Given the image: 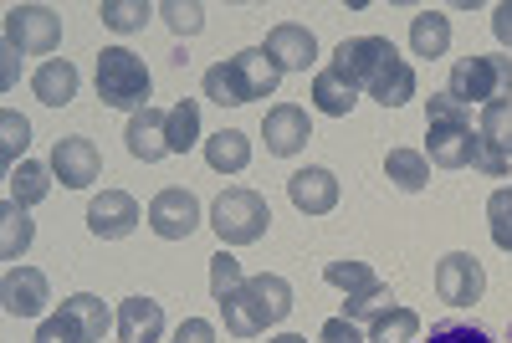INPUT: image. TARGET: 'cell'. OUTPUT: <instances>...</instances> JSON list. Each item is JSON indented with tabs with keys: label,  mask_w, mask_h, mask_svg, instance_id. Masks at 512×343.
<instances>
[{
	"label": "cell",
	"mask_w": 512,
	"mask_h": 343,
	"mask_svg": "<svg viewBox=\"0 0 512 343\" xmlns=\"http://www.w3.org/2000/svg\"><path fill=\"white\" fill-rule=\"evenodd\" d=\"M333 67L344 72L359 93H369L384 108H400L415 98V72L410 62L390 47L384 36H354V41H338Z\"/></svg>",
	"instance_id": "cell-1"
},
{
	"label": "cell",
	"mask_w": 512,
	"mask_h": 343,
	"mask_svg": "<svg viewBox=\"0 0 512 343\" xmlns=\"http://www.w3.org/2000/svg\"><path fill=\"white\" fill-rule=\"evenodd\" d=\"M277 82H282V67L267 57V47H251V52H236L205 72V98L221 108H241L256 98H272Z\"/></svg>",
	"instance_id": "cell-2"
},
{
	"label": "cell",
	"mask_w": 512,
	"mask_h": 343,
	"mask_svg": "<svg viewBox=\"0 0 512 343\" xmlns=\"http://www.w3.org/2000/svg\"><path fill=\"white\" fill-rule=\"evenodd\" d=\"M221 313H226V333L256 338V333L277 328V323L292 313V287H287L282 277H272V272L246 277V282L226 297V303H221Z\"/></svg>",
	"instance_id": "cell-3"
},
{
	"label": "cell",
	"mask_w": 512,
	"mask_h": 343,
	"mask_svg": "<svg viewBox=\"0 0 512 343\" xmlns=\"http://www.w3.org/2000/svg\"><path fill=\"white\" fill-rule=\"evenodd\" d=\"M425 139H431V164H441V169H466L482 144V134L451 93H436L431 108H425Z\"/></svg>",
	"instance_id": "cell-4"
},
{
	"label": "cell",
	"mask_w": 512,
	"mask_h": 343,
	"mask_svg": "<svg viewBox=\"0 0 512 343\" xmlns=\"http://www.w3.org/2000/svg\"><path fill=\"white\" fill-rule=\"evenodd\" d=\"M149 67H144V57H134L128 47H103V57H98V98L108 103V108H149Z\"/></svg>",
	"instance_id": "cell-5"
},
{
	"label": "cell",
	"mask_w": 512,
	"mask_h": 343,
	"mask_svg": "<svg viewBox=\"0 0 512 343\" xmlns=\"http://www.w3.org/2000/svg\"><path fill=\"white\" fill-rule=\"evenodd\" d=\"M446 93L466 108V103H507L512 98V57H466L451 67Z\"/></svg>",
	"instance_id": "cell-6"
},
{
	"label": "cell",
	"mask_w": 512,
	"mask_h": 343,
	"mask_svg": "<svg viewBox=\"0 0 512 343\" xmlns=\"http://www.w3.org/2000/svg\"><path fill=\"white\" fill-rule=\"evenodd\" d=\"M267 221H272V205H267V195H256V190H226L216 205H210V226H216V236L226 246L262 241Z\"/></svg>",
	"instance_id": "cell-7"
},
{
	"label": "cell",
	"mask_w": 512,
	"mask_h": 343,
	"mask_svg": "<svg viewBox=\"0 0 512 343\" xmlns=\"http://www.w3.org/2000/svg\"><path fill=\"white\" fill-rule=\"evenodd\" d=\"M62 41V16L52 6H11L6 11V47L16 52H52Z\"/></svg>",
	"instance_id": "cell-8"
},
{
	"label": "cell",
	"mask_w": 512,
	"mask_h": 343,
	"mask_svg": "<svg viewBox=\"0 0 512 343\" xmlns=\"http://www.w3.org/2000/svg\"><path fill=\"white\" fill-rule=\"evenodd\" d=\"M482 287H487V272L472 251H451L441 256V267H436V292H441V303L451 308H472L482 303Z\"/></svg>",
	"instance_id": "cell-9"
},
{
	"label": "cell",
	"mask_w": 512,
	"mask_h": 343,
	"mask_svg": "<svg viewBox=\"0 0 512 343\" xmlns=\"http://www.w3.org/2000/svg\"><path fill=\"white\" fill-rule=\"evenodd\" d=\"M149 226H154V236H164V241H185V236L200 226V200H195L185 185L159 190V195L149 200Z\"/></svg>",
	"instance_id": "cell-10"
},
{
	"label": "cell",
	"mask_w": 512,
	"mask_h": 343,
	"mask_svg": "<svg viewBox=\"0 0 512 343\" xmlns=\"http://www.w3.org/2000/svg\"><path fill=\"white\" fill-rule=\"evenodd\" d=\"M52 303V282L47 272L36 267H11L6 277H0V308H6L11 318H41V308Z\"/></svg>",
	"instance_id": "cell-11"
},
{
	"label": "cell",
	"mask_w": 512,
	"mask_h": 343,
	"mask_svg": "<svg viewBox=\"0 0 512 343\" xmlns=\"http://www.w3.org/2000/svg\"><path fill=\"white\" fill-rule=\"evenodd\" d=\"M262 134H267V154L292 159V154H303V144L313 139V128H308V113L297 108V103H277L262 118Z\"/></svg>",
	"instance_id": "cell-12"
},
{
	"label": "cell",
	"mask_w": 512,
	"mask_h": 343,
	"mask_svg": "<svg viewBox=\"0 0 512 343\" xmlns=\"http://www.w3.org/2000/svg\"><path fill=\"white\" fill-rule=\"evenodd\" d=\"M98 169H103V154H98V144L93 139H57V149H52V175L62 180V185H72V190H82V185H93L98 180Z\"/></svg>",
	"instance_id": "cell-13"
},
{
	"label": "cell",
	"mask_w": 512,
	"mask_h": 343,
	"mask_svg": "<svg viewBox=\"0 0 512 343\" xmlns=\"http://www.w3.org/2000/svg\"><path fill=\"white\" fill-rule=\"evenodd\" d=\"M287 200L303 210V216H328V210L338 205V180H333V169H323V164L297 169V175L287 180Z\"/></svg>",
	"instance_id": "cell-14"
},
{
	"label": "cell",
	"mask_w": 512,
	"mask_h": 343,
	"mask_svg": "<svg viewBox=\"0 0 512 343\" xmlns=\"http://www.w3.org/2000/svg\"><path fill=\"white\" fill-rule=\"evenodd\" d=\"M139 226V200L123 195V190H103L93 205H88V231L103 236V241H118Z\"/></svg>",
	"instance_id": "cell-15"
},
{
	"label": "cell",
	"mask_w": 512,
	"mask_h": 343,
	"mask_svg": "<svg viewBox=\"0 0 512 343\" xmlns=\"http://www.w3.org/2000/svg\"><path fill=\"white\" fill-rule=\"evenodd\" d=\"M267 57H272L282 72H308V67L318 62V41H313L308 26L282 21V26H272V36H267Z\"/></svg>",
	"instance_id": "cell-16"
},
{
	"label": "cell",
	"mask_w": 512,
	"mask_h": 343,
	"mask_svg": "<svg viewBox=\"0 0 512 343\" xmlns=\"http://www.w3.org/2000/svg\"><path fill=\"white\" fill-rule=\"evenodd\" d=\"M128 154L134 159H144V164H154V159H164L169 154V113L164 108H139L134 118H128Z\"/></svg>",
	"instance_id": "cell-17"
},
{
	"label": "cell",
	"mask_w": 512,
	"mask_h": 343,
	"mask_svg": "<svg viewBox=\"0 0 512 343\" xmlns=\"http://www.w3.org/2000/svg\"><path fill=\"white\" fill-rule=\"evenodd\" d=\"M159 333H164V308L154 297H128V303H118V338L123 343H159Z\"/></svg>",
	"instance_id": "cell-18"
},
{
	"label": "cell",
	"mask_w": 512,
	"mask_h": 343,
	"mask_svg": "<svg viewBox=\"0 0 512 343\" xmlns=\"http://www.w3.org/2000/svg\"><path fill=\"white\" fill-rule=\"evenodd\" d=\"M354 103H359V88H354V82L338 72V67H323V72L313 77V108H318V113H328V118H349Z\"/></svg>",
	"instance_id": "cell-19"
},
{
	"label": "cell",
	"mask_w": 512,
	"mask_h": 343,
	"mask_svg": "<svg viewBox=\"0 0 512 343\" xmlns=\"http://www.w3.org/2000/svg\"><path fill=\"white\" fill-rule=\"evenodd\" d=\"M31 88H36V98L47 103V108H67V103L77 98V67H72V62H62V57L41 62V67H36V77H31Z\"/></svg>",
	"instance_id": "cell-20"
},
{
	"label": "cell",
	"mask_w": 512,
	"mask_h": 343,
	"mask_svg": "<svg viewBox=\"0 0 512 343\" xmlns=\"http://www.w3.org/2000/svg\"><path fill=\"white\" fill-rule=\"evenodd\" d=\"M205 164L216 169V175H241V169L251 164V139L241 134V128H221V134L205 139Z\"/></svg>",
	"instance_id": "cell-21"
},
{
	"label": "cell",
	"mask_w": 512,
	"mask_h": 343,
	"mask_svg": "<svg viewBox=\"0 0 512 343\" xmlns=\"http://www.w3.org/2000/svg\"><path fill=\"white\" fill-rule=\"evenodd\" d=\"M62 313L77 323L82 343H98L108 328H118V318L103 308V297H93V292H77V297H67V303H62Z\"/></svg>",
	"instance_id": "cell-22"
},
{
	"label": "cell",
	"mask_w": 512,
	"mask_h": 343,
	"mask_svg": "<svg viewBox=\"0 0 512 343\" xmlns=\"http://www.w3.org/2000/svg\"><path fill=\"white\" fill-rule=\"evenodd\" d=\"M446 47H451V21L441 11H420L410 21V52L415 57H446Z\"/></svg>",
	"instance_id": "cell-23"
},
{
	"label": "cell",
	"mask_w": 512,
	"mask_h": 343,
	"mask_svg": "<svg viewBox=\"0 0 512 343\" xmlns=\"http://www.w3.org/2000/svg\"><path fill=\"white\" fill-rule=\"evenodd\" d=\"M384 175H390L405 195H415V190L431 185V159L415 154V149H390L384 154Z\"/></svg>",
	"instance_id": "cell-24"
},
{
	"label": "cell",
	"mask_w": 512,
	"mask_h": 343,
	"mask_svg": "<svg viewBox=\"0 0 512 343\" xmlns=\"http://www.w3.org/2000/svg\"><path fill=\"white\" fill-rule=\"evenodd\" d=\"M420 333V313L415 308H384L374 323H369V343H415Z\"/></svg>",
	"instance_id": "cell-25"
},
{
	"label": "cell",
	"mask_w": 512,
	"mask_h": 343,
	"mask_svg": "<svg viewBox=\"0 0 512 343\" xmlns=\"http://www.w3.org/2000/svg\"><path fill=\"white\" fill-rule=\"evenodd\" d=\"M31 246V221H26V205L6 200V210H0V256L6 262H16V256Z\"/></svg>",
	"instance_id": "cell-26"
},
{
	"label": "cell",
	"mask_w": 512,
	"mask_h": 343,
	"mask_svg": "<svg viewBox=\"0 0 512 343\" xmlns=\"http://www.w3.org/2000/svg\"><path fill=\"white\" fill-rule=\"evenodd\" d=\"M195 139H200V103L180 98L175 108H169V154H185Z\"/></svg>",
	"instance_id": "cell-27"
},
{
	"label": "cell",
	"mask_w": 512,
	"mask_h": 343,
	"mask_svg": "<svg viewBox=\"0 0 512 343\" xmlns=\"http://www.w3.org/2000/svg\"><path fill=\"white\" fill-rule=\"evenodd\" d=\"M323 282L344 287L349 297H359V292H374V287H379V277H374V267H369V262H328V267H323Z\"/></svg>",
	"instance_id": "cell-28"
},
{
	"label": "cell",
	"mask_w": 512,
	"mask_h": 343,
	"mask_svg": "<svg viewBox=\"0 0 512 343\" xmlns=\"http://www.w3.org/2000/svg\"><path fill=\"white\" fill-rule=\"evenodd\" d=\"M477 134H482L492 149H502V154L512 159V103H487V108H482V123H477Z\"/></svg>",
	"instance_id": "cell-29"
},
{
	"label": "cell",
	"mask_w": 512,
	"mask_h": 343,
	"mask_svg": "<svg viewBox=\"0 0 512 343\" xmlns=\"http://www.w3.org/2000/svg\"><path fill=\"white\" fill-rule=\"evenodd\" d=\"M47 190H52V175H47L41 164H21V169H11V200H16V205H36Z\"/></svg>",
	"instance_id": "cell-30"
},
{
	"label": "cell",
	"mask_w": 512,
	"mask_h": 343,
	"mask_svg": "<svg viewBox=\"0 0 512 343\" xmlns=\"http://www.w3.org/2000/svg\"><path fill=\"white\" fill-rule=\"evenodd\" d=\"M241 282H246V272H241V262H236L231 251H216V256H210V297H216V303H226V297H231Z\"/></svg>",
	"instance_id": "cell-31"
},
{
	"label": "cell",
	"mask_w": 512,
	"mask_h": 343,
	"mask_svg": "<svg viewBox=\"0 0 512 343\" xmlns=\"http://www.w3.org/2000/svg\"><path fill=\"white\" fill-rule=\"evenodd\" d=\"M384 308H395L390 282H379L374 292H359V297H344V318H349V323H374Z\"/></svg>",
	"instance_id": "cell-32"
},
{
	"label": "cell",
	"mask_w": 512,
	"mask_h": 343,
	"mask_svg": "<svg viewBox=\"0 0 512 343\" xmlns=\"http://www.w3.org/2000/svg\"><path fill=\"white\" fill-rule=\"evenodd\" d=\"M98 16H103V26H113V31H139V26L149 21V6H144V0H103Z\"/></svg>",
	"instance_id": "cell-33"
},
{
	"label": "cell",
	"mask_w": 512,
	"mask_h": 343,
	"mask_svg": "<svg viewBox=\"0 0 512 343\" xmlns=\"http://www.w3.org/2000/svg\"><path fill=\"white\" fill-rule=\"evenodd\" d=\"M487 221H492V241H497L502 251H512V185L492 190V200H487Z\"/></svg>",
	"instance_id": "cell-34"
},
{
	"label": "cell",
	"mask_w": 512,
	"mask_h": 343,
	"mask_svg": "<svg viewBox=\"0 0 512 343\" xmlns=\"http://www.w3.org/2000/svg\"><path fill=\"white\" fill-rule=\"evenodd\" d=\"M0 128H6V144H0V154H6V164H16V154L31 144V123L6 108V113H0Z\"/></svg>",
	"instance_id": "cell-35"
},
{
	"label": "cell",
	"mask_w": 512,
	"mask_h": 343,
	"mask_svg": "<svg viewBox=\"0 0 512 343\" xmlns=\"http://www.w3.org/2000/svg\"><path fill=\"white\" fill-rule=\"evenodd\" d=\"M425 343H497V338L487 328H477V323H436Z\"/></svg>",
	"instance_id": "cell-36"
},
{
	"label": "cell",
	"mask_w": 512,
	"mask_h": 343,
	"mask_svg": "<svg viewBox=\"0 0 512 343\" xmlns=\"http://www.w3.org/2000/svg\"><path fill=\"white\" fill-rule=\"evenodd\" d=\"M159 16H164L169 26H175L180 36H195V31L205 26V11H200V6H180V0H169V6H159Z\"/></svg>",
	"instance_id": "cell-37"
},
{
	"label": "cell",
	"mask_w": 512,
	"mask_h": 343,
	"mask_svg": "<svg viewBox=\"0 0 512 343\" xmlns=\"http://www.w3.org/2000/svg\"><path fill=\"white\" fill-rule=\"evenodd\" d=\"M36 343H82V333H77V323L67 313H57V318H47L36 328Z\"/></svg>",
	"instance_id": "cell-38"
},
{
	"label": "cell",
	"mask_w": 512,
	"mask_h": 343,
	"mask_svg": "<svg viewBox=\"0 0 512 343\" xmlns=\"http://www.w3.org/2000/svg\"><path fill=\"white\" fill-rule=\"evenodd\" d=\"M318 343H369V338L359 333V323H349L344 313H338V318H328V323H323Z\"/></svg>",
	"instance_id": "cell-39"
},
{
	"label": "cell",
	"mask_w": 512,
	"mask_h": 343,
	"mask_svg": "<svg viewBox=\"0 0 512 343\" xmlns=\"http://www.w3.org/2000/svg\"><path fill=\"white\" fill-rule=\"evenodd\" d=\"M175 343H216V328H210L205 318H185L180 333H175Z\"/></svg>",
	"instance_id": "cell-40"
},
{
	"label": "cell",
	"mask_w": 512,
	"mask_h": 343,
	"mask_svg": "<svg viewBox=\"0 0 512 343\" xmlns=\"http://www.w3.org/2000/svg\"><path fill=\"white\" fill-rule=\"evenodd\" d=\"M492 31H497L502 47H512V0H502V6L492 11Z\"/></svg>",
	"instance_id": "cell-41"
},
{
	"label": "cell",
	"mask_w": 512,
	"mask_h": 343,
	"mask_svg": "<svg viewBox=\"0 0 512 343\" xmlns=\"http://www.w3.org/2000/svg\"><path fill=\"white\" fill-rule=\"evenodd\" d=\"M272 343H308L303 333H282V338H272Z\"/></svg>",
	"instance_id": "cell-42"
}]
</instances>
